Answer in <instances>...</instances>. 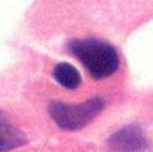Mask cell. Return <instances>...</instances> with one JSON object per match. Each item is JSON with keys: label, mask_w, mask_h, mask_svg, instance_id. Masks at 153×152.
Returning a JSON list of instances; mask_svg holds the SVG:
<instances>
[{"label": "cell", "mask_w": 153, "mask_h": 152, "mask_svg": "<svg viewBox=\"0 0 153 152\" xmlns=\"http://www.w3.org/2000/svg\"><path fill=\"white\" fill-rule=\"evenodd\" d=\"M114 152H151L152 146L141 127L129 124L114 133L109 140Z\"/></svg>", "instance_id": "cell-3"}, {"label": "cell", "mask_w": 153, "mask_h": 152, "mask_svg": "<svg viewBox=\"0 0 153 152\" xmlns=\"http://www.w3.org/2000/svg\"><path fill=\"white\" fill-rule=\"evenodd\" d=\"M26 141L25 134L0 111V152H6L22 146Z\"/></svg>", "instance_id": "cell-4"}, {"label": "cell", "mask_w": 153, "mask_h": 152, "mask_svg": "<svg viewBox=\"0 0 153 152\" xmlns=\"http://www.w3.org/2000/svg\"><path fill=\"white\" fill-rule=\"evenodd\" d=\"M68 51L80 61L93 79L111 77L120 67V55L114 45L98 38H73L67 44Z\"/></svg>", "instance_id": "cell-1"}, {"label": "cell", "mask_w": 153, "mask_h": 152, "mask_svg": "<svg viewBox=\"0 0 153 152\" xmlns=\"http://www.w3.org/2000/svg\"><path fill=\"white\" fill-rule=\"evenodd\" d=\"M53 75L61 86L68 90H75L81 83V78L78 69L66 62L57 63L53 71Z\"/></svg>", "instance_id": "cell-5"}, {"label": "cell", "mask_w": 153, "mask_h": 152, "mask_svg": "<svg viewBox=\"0 0 153 152\" xmlns=\"http://www.w3.org/2000/svg\"><path fill=\"white\" fill-rule=\"evenodd\" d=\"M104 107L100 98H92L81 104H56L51 105L50 114L56 124L66 130H75L87 124L96 117Z\"/></svg>", "instance_id": "cell-2"}]
</instances>
